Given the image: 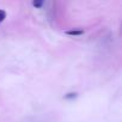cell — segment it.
<instances>
[{"instance_id":"7a4b0ae2","label":"cell","mask_w":122,"mask_h":122,"mask_svg":"<svg viewBox=\"0 0 122 122\" xmlns=\"http://www.w3.org/2000/svg\"><path fill=\"white\" fill-rule=\"evenodd\" d=\"M84 31L83 30H70V31H66L67 35H72V36H77V35H81Z\"/></svg>"},{"instance_id":"6da1fadb","label":"cell","mask_w":122,"mask_h":122,"mask_svg":"<svg viewBox=\"0 0 122 122\" xmlns=\"http://www.w3.org/2000/svg\"><path fill=\"white\" fill-rule=\"evenodd\" d=\"M43 3H44V0H34L32 5H34L36 9H41V7L43 6Z\"/></svg>"},{"instance_id":"277c9868","label":"cell","mask_w":122,"mask_h":122,"mask_svg":"<svg viewBox=\"0 0 122 122\" xmlns=\"http://www.w3.org/2000/svg\"><path fill=\"white\" fill-rule=\"evenodd\" d=\"M5 18H6V12L4 10H0V23H1Z\"/></svg>"},{"instance_id":"3957f363","label":"cell","mask_w":122,"mask_h":122,"mask_svg":"<svg viewBox=\"0 0 122 122\" xmlns=\"http://www.w3.org/2000/svg\"><path fill=\"white\" fill-rule=\"evenodd\" d=\"M77 97V93L76 92H71V93H67L65 96V99H74Z\"/></svg>"}]
</instances>
